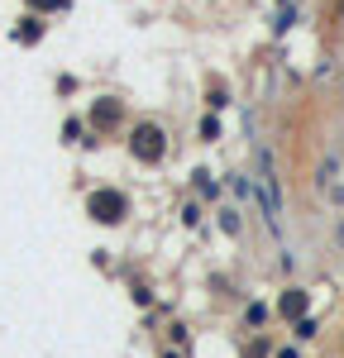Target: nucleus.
<instances>
[{"label": "nucleus", "instance_id": "f03ea898", "mask_svg": "<svg viewBox=\"0 0 344 358\" xmlns=\"http://www.w3.org/2000/svg\"><path fill=\"white\" fill-rule=\"evenodd\" d=\"M129 153H134L139 163H158V158L168 153V134H163L158 124H139L134 138H129Z\"/></svg>", "mask_w": 344, "mask_h": 358}, {"label": "nucleus", "instance_id": "f257e3e1", "mask_svg": "<svg viewBox=\"0 0 344 358\" xmlns=\"http://www.w3.org/2000/svg\"><path fill=\"white\" fill-rule=\"evenodd\" d=\"M86 215L101 224H120L124 215H129V201L115 192V187H106V192H91V201H86Z\"/></svg>", "mask_w": 344, "mask_h": 358}, {"label": "nucleus", "instance_id": "7ed1b4c3", "mask_svg": "<svg viewBox=\"0 0 344 358\" xmlns=\"http://www.w3.org/2000/svg\"><path fill=\"white\" fill-rule=\"evenodd\" d=\"M120 101H110V96H101V101H96V106H91V124H96V129H115V124H120Z\"/></svg>", "mask_w": 344, "mask_h": 358}, {"label": "nucleus", "instance_id": "423d86ee", "mask_svg": "<svg viewBox=\"0 0 344 358\" xmlns=\"http://www.w3.org/2000/svg\"><path fill=\"white\" fill-rule=\"evenodd\" d=\"M29 5H34V10H43V15H48V10H67V5H72V0H29Z\"/></svg>", "mask_w": 344, "mask_h": 358}, {"label": "nucleus", "instance_id": "39448f33", "mask_svg": "<svg viewBox=\"0 0 344 358\" xmlns=\"http://www.w3.org/2000/svg\"><path fill=\"white\" fill-rule=\"evenodd\" d=\"M15 38H20V43H38V38H43V24H38V20H24V24L15 29Z\"/></svg>", "mask_w": 344, "mask_h": 358}, {"label": "nucleus", "instance_id": "20e7f679", "mask_svg": "<svg viewBox=\"0 0 344 358\" xmlns=\"http://www.w3.org/2000/svg\"><path fill=\"white\" fill-rule=\"evenodd\" d=\"M278 310H282V315H292V320H296V315H301V310H306V292H296V287H292V292H287V296H282V306H278Z\"/></svg>", "mask_w": 344, "mask_h": 358}]
</instances>
